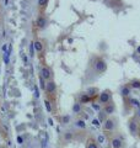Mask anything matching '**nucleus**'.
Segmentation results:
<instances>
[{"instance_id":"nucleus-1","label":"nucleus","mask_w":140,"mask_h":148,"mask_svg":"<svg viewBox=\"0 0 140 148\" xmlns=\"http://www.w3.org/2000/svg\"><path fill=\"white\" fill-rule=\"evenodd\" d=\"M90 67H91V71L97 74V75H102L103 73L107 72L108 69V64H107V61L102 57V56H93L90 61Z\"/></svg>"},{"instance_id":"nucleus-2","label":"nucleus","mask_w":140,"mask_h":148,"mask_svg":"<svg viewBox=\"0 0 140 148\" xmlns=\"http://www.w3.org/2000/svg\"><path fill=\"white\" fill-rule=\"evenodd\" d=\"M117 128V120L112 116H107V119L102 122V130H103L106 136L113 135V132Z\"/></svg>"},{"instance_id":"nucleus-3","label":"nucleus","mask_w":140,"mask_h":148,"mask_svg":"<svg viewBox=\"0 0 140 148\" xmlns=\"http://www.w3.org/2000/svg\"><path fill=\"white\" fill-rule=\"evenodd\" d=\"M139 127H140V120L138 116H132L128 120V131L133 137L138 136Z\"/></svg>"},{"instance_id":"nucleus-4","label":"nucleus","mask_w":140,"mask_h":148,"mask_svg":"<svg viewBox=\"0 0 140 148\" xmlns=\"http://www.w3.org/2000/svg\"><path fill=\"white\" fill-rule=\"evenodd\" d=\"M57 90H58V86H57V84H55L54 79H53V80H48V82H47L44 92H46L47 98L52 100V103H53V98H55V95H57Z\"/></svg>"},{"instance_id":"nucleus-5","label":"nucleus","mask_w":140,"mask_h":148,"mask_svg":"<svg viewBox=\"0 0 140 148\" xmlns=\"http://www.w3.org/2000/svg\"><path fill=\"white\" fill-rule=\"evenodd\" d=\"M108 143H109V148H124L125 146L124 140L118 135L108 136Z\"/></svg>"},{"instance_id":"nucleus-6","label":"nucleus","mask_w":140,"mask_h":148,"mask_svg":"<svg viewBox=\"0 0 140 148\" xmlns=\"http://www.w3.org/2000/svg\"><path fill=\"white\" fill-rule=\"evenodd\" d=\"M112 100H113V94H112V91L108 90V89L101 91L99 94V96H97V103H100L102 106L108 104L109 101H112Z\"/></svg>"},{"instance_id":"nucleus-7","label":"nucleus","mask_w":140,"mask_h":148,"mask_svg":"<svg viewBox=\"0 0 140 148\" xmlns=\"http://www.w3.org/2000/svg\"><path fill=\"white\" fill-rule=\"evenodd\" d=\"M39 75L43 78L44 80H47V82L54 79L53 69L50 68L49 66H47V64H43V66H41V68H39Z\"/></svg>"},{"instance_id":"nucleus-8","label":"nucleus","mask_w":140,"mask_h":148,"mask_svg":"<svg viewBox=\"0 0 140 148\" xmlns=\"http://www.w3.org/2000/svg\"><path fill=\"white\" fill-rule=\"evenodd\" d=\"M47 25H48V18H47V16L44 15L43 12H41L38 17L36 18V21H35V26H36V29L37 30H43L47 27Z\"/></svg>"},{"instance_id":"nucleus-9","label":"nucleus","mask_w":140,"mask_h":148,"mask_svg":"<svg viewBox=\"0 0 140 148\" xmlns=\"http://www.w3.org/2000/svg\"><path fill=\"white\" fill-rule=\"evenodd\" d=\"M116 104H114V101L112 100V101H109L108 104H106V105H103L102 106V112L103 114H106V116H112L114 112H116Z\"/></svg>"},{"instance_id":"nucleus-10","label":"nucleus","mask_w":140,"mask_h":148,"mask_svg":"<svg viewBox=\"0 0 140 148\" xmlns=\"http://www.w3.org/2000/svg\"><path fill=\"white\" fill-rule=\"evenodd\" d=\"M76 101H79V103L82 104V105H85V104H90V103H92L93 99H92L91 96L85 91V92H80V94L77 95V100H76Z\"/></svg>"},{"instance_id":"nucleus-11","label":"nucleus","mask_w":140,"mask_h":148,"mask_svg":"<svg viewBox=\"0 0 140 148\" xmlns=\"http://www.w3.org/2000/svg\"><path fill=\"white\" fill-rule=\"evenodd\" d=\"M74 138H75V133H74L73 131H70V130H67V131L63 132L62 135V141L64 143H70L74 141Z\"/></svg>"},{"instance_id":"nucleus-12","label":"nucleus","mask_w":140,"mask_h":148,"mask_svg":"<svg viewBox=\"0 0 140 148\" xmlns=\"http://www.w3.org/2000/svg\"><path fill=\"white\" fill-rule=\"evenodd\" d=\"M125 104L128 105L129 109H140V101L135 98H128V99H124Z\"/></svg>"},{"instance_id":"nucleus-13","label":"nucleus","mask_w":140,"mask_h":148,"mask_svg":"<svg viewBox=\"0 0 140 148\" xmlns=\"http://www.w3.org/2000/svg\"><path fill=\"white\" fill-rule=\"evenodd\" d=\"M33 46H35V49H36V53L42 54L44 52V42L39 38H36L33 40Z\"/></svg>"},{"instance_id":"nucleus-14","label":"nucleus","mask_w":140,"mask_h":148,"mask_svg":"<svg viewBox=\"0 0 140 148\" xmlns=\"http://www.w3.org/2000/svg\"><path fill=\"white\" fill-rule=\"evenodd\" d=\"M73 125H74V127H75V128L81 130V131H82V130H86V121L82 117H76L75 120H74Z\"/></svg>"},{"instance_id":"nucleus-15","label":"nucleus","mask_w":140,"mask_h":148,"mask_svg":"<svg viewBox=\"0 0 140 148\" xmlns=\"http://www.w3.org/2000/svg\"><path fill=\"white\" fill-rule=\"evenodd\" d=\"M130 94H132V88L129 86V84H124L122 88H120V95H122L123 99L130 98Z\"/></svg>"},{"instance_id":"nucleus-16","label":"nucleus","mask_w":140,"mask_h":148,"mask_svg":"<svg viewBox=\"0 0 140 148\" xmlns=\"http://www.w3.org/2000/svg\"><path fill=\"white\" fill-rule=\"evenodd\" d=\"M71 111H73V114H75V115H81L82 114V111H84V108H82V104H80L79 101H75V103L73 104L71 106Z\"/></svg>"},{"instance_id":"nucleus-17","label":"nucleus","mask_w":140,"mask_h":148,"mask_svg":"<svg viewBox=\"0 0 140 148\" xmlns=\"http://www.w3.org/2000/svg\"><path fill=\"white\" fill-rule=\"evenodd\" d=\"M86 148H100V147H99V143H97V141L95 138L88 137L86 140Z\"/></svg>"},{"instance_id":"nucleus-18","label":"nucleus","mask_w":140,"mask_h":148,"mask_svg":"<svg viewBox=\"0 0 140 148\" xmlns=\"http://www.w3.org/2000/svg\"><path fill=\"white\" fill-rule=\"evenodd\" d=\"M49 0H37V8H38V10L41 12H43L46 10L47 5H48Z\"/></svg>"},{"instance_id":"nucleus-19","label":"nucleus","mask_w":140,"mask_h":148,"mask_svg":"<svg viewBox=\"0 0 140 148\" xmlns=\"http://www.w3.org/2000/svg\"><path fill=\"white\" fill-rule=\"evenodd\" d=\"M129 86L132 88V89H135V90H140V79L138 78H135V79H132L129 83Z\"/></svg>"},{"instance_id":"nucleus-20","label":"nucleus","mask_w":140,"mask_h":148,"mask_svg":"<svg viewBox=\"0 0 140 148\" xmlns=\"http://www.w3.org/2000/svg\"><path fill=\"white\" fill-rule=\"evenodd\" d=\"M44 108L47 110V112H53V103H52V100L48 99L46 96V99H44Z\"/></svg>"},{"instance_id":"nucleus-21","label":"nucleus","mask_w":140,"mask_h":148,"mask_svg":"<svg viewBox=\"0 0 140 148\" xmlns=\"http://www.w3.org/2000/svg\"><path fill=\"white\" fill-rule=\"evenodd\" d=\"M86 92L91 96L92 99H96L97 96H99V94H100V91H99V89H97V88H88V89L86 90Z\"/></svg>"},{"instance_id":"nucleus-22","label":"nucleus","mask_w":140,"mask_h":148,"mask_svg":"<svg viewBox=\"0 0 140 148\" xmlns=\"http://www.w3.org/2000/svg\"><path fill=\"white\" fill-rule=\"evenodd\" d=\"M29 56H30V58H35V56H36V49H35V46H33V41H31L30 45H29Z\"/></svg>"},{"instance_id":"nucleus-23","label":"nucleus","mask_w":140,"mask_h":148,"mask_svg":"<svg viewBox=\"0 0 140 148\" xmlns=\"http://www.w3.org/2000/svg\"><path fill=\"white\" fill-rule=\"evenodd\" d=\"M106 138H107V136L105 135V133H100L99 136H97V138H96V141H97V143L99 145H102V143H105V141H106Z\"/></svg>"},{"instance_id":"nucleus-24","label":"nucleus","mask_w":140,"mask_h":148,"mask_svg":"<svg viewBox=\"0 0 140 148\" xmlns=\"http://www.w3.org/2000/svg\"><path fill=\"white\" fill-rule=\"evenodd\" d=\"M91 123H92V126H93V127H96V128H100V127L102 126V122L100 121L99 119H96V117L91 120Z\"/></svg>"},{"instance_id":"nucleus-25","label":"nucleus","mask_w":140,"mask_h":148,"mask_svg":"<svg viewBox=\"0 0 140 148\" xmlns=\"http://www.w3.org/2000/svg\"><path fill=\"white\" fill-rule=\"evenodd\" d=\"M70 122V116L69 115H64V116H62V119H60V123L62 125H67Z\"/></svg>"},{"instance_id":"nucleus-26","label":"nucleus","mask_w":140,"mask_h":148,"mask_svg":"<svg viewBox=\"0 0 140 148\" xmlns=\"http://www.w3.org/2000/svg\"><path fill=\"white\" fill-rule=\"evenodd\" d=\"M38 79H39V88L42 90H46V84H47V80H44L43 78H42L41 75L38 77Z\"/></svg>"},{"instance_id":"nucleus-27","label":"nucleus","mask_w":140,"mask_h":148,"mask_svg":"<svg viewBox=\"0 0 140 148\" xmlns=\"http://www.w3.org/2000/svg\"><path fill=\"white\" fill-rule=\"evenodd\" d=\"M91 106H92V109H93V110H95V111H99V112L102 110V105H101L100 103H92Z\"/></svg>"},{"instance_id":"nucleus-28","label":"nucleus","mask_w":140,"mask_h":148,"mask_svg":"<svg viewBox=\"0 0 140 148\" xmlns=\"http://www.w3.org/2000/svg\"><path fill=\"white\" fill-rule=\"evenodd\" d=\"M9 58H10V56L6 54V53H4V62H5V66H7V64H9Z\"/></svg>"},{"instance_id":"nucleus-29","label":"nucleus","mask_w":140,"mask_h":148,"mask_svg":"<svg viewBox=\"0 0 140 148\" xmlns=\"http://www.w3.org/2000/svg\"><path fill=\"white\" fill-rule=\"evenodd\" d=\"M7 47H9V43H4V45L1 46V51H3L4 53L7 52Z\"/></svg>"},{"instance_id":"nucleus-30","label":"nucleus","mask_w":140,"mask_h":148,"mask_svg":"<svg viewBox=\"0 0 140 148\" xmlns=\"http://www.w3.org/2000/svg\"><path fill=\"white\" fill-rule=\"evenodd\" d=\"M22 61L25 62V64H27V56L25 53H23V56H22Z\"/></svg>"},{"instance_id":"nucleus-31","label":"nucleus","mask_w":140,"mask_h":148,"mask_svg":"<svg viewBox=\"0 0 140 148\" xmlns=\"http://www.w3.org/2000/svg\"><path fill=\"white\" fill-rule=\"evenodd\" d=\"M17 142H18V145H22V136L17 137Z\"/></svg>"},{"instance_id":"nucleus-32","label":"nucleus","mask_w":140,"mask_h":148,"mask_svg":"<svg viewBox=\"0 0 140 148\" xmlns=\"http://www.w3.org/2000/svg\"><path fill=\"white\" fill-rule=\"evenodd\" d=\"M41 148H46V141H42L41 142Z\"/></svg>"},{"instance_id":"nucleus-33","label":"nucleus","mask_w":140,"mask_h":148,"mask_svg":"<svg viewBox=\"0 0 140 148\" xmlns=\"http://www.w3.org/2000/svg\"><path fill=\"white\" fill-rule=\"evenodd\" d=\"M48 122H49L50 126H53V125H54V122H53V120H52V119H48Z\"/></svg>"},{"instance_id":"nucleus-34","label":"nucleus","mask_w":140,"mask_h":148,"mask_svg":"<svg viewBox=\"0 0 140 148\" xmlns=\"http://www.w3.org/2000/svg\"><path fill=\"white\" fill-rule=\"evenodd\" d=\"M137 53H138V54H140V46H139V47L137 48Z\"/></svg>"},{"instance_id":"nucleus-35","label":"nucleus","mask_w":140,"mask_h":148,"mask_svg":"<svg viewBox=\"0 0 140 148\" xmlns=\"http://www.w3.org/2000/svg\"><path fill=\"white\" fill-rule=\"evenodd\" d=\"M0 148H7V146H5V145H0Z\"/></svg>"},{"instance_id":"nucleus-36","label":"nucleus","mask_w":140,"mask_h":148,"mask_svg":"<svg viewBox=\"0 0 140 148\" xmlns=\"http://www.w3.org/2000/svg\"><path fill=\"white\" fill-rule=\"evenodd\" d=\"M137 137H139V140H140V127H139V131H138V136Z\"/></svg>"},{"instance_id":"nucleus-37","label":"nucleus","mask_w":140,"mask_h":148,"mask_svg":"<svg viewBox=\"0 0 140 148\" xmlns=\"http://www.w3.org/2000/svg\"><path fill=\"white\" fill-rule=\"evenodd\" d=\"M7 1H9V0H5V5H7Z\"/></svg>"},{"instance_id":"nucleus-38","label":"nucleus","mask_w":140,"mask_h":148,"mask_svg":"<svg viewBox=\"0 0 140 148\" xmlns=\"http://www.w3.org/2000/svg\"><path fill=\"white\" fill-rule=\"evenodd\" d=\"M0 20H1V11H0Z\"/></svg>"},{"instance_id":"nucleus-39","label":"nucleus","mask_w":140,"mask_h":148,"mask_svg":"<svg viewBox=\"0 0 140 148\" xmlns=\"http://www.w3.org/2000/svg\"><path fill=\"white\" fill-rule=\"evenodd\" d=\"M31 148H32V147H31Z\"/></svg>"}]
</instances>
